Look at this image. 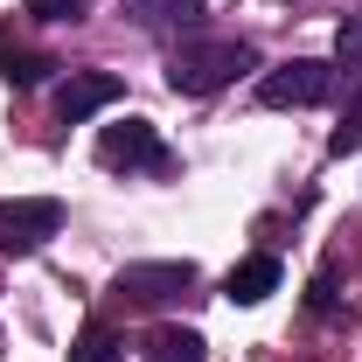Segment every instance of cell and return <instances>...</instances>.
Masks as SVG:
<instances>
[{"instance_id": "6da1fadb", "label": "cell", "mask_w": 362, "mask_h": 362, "mask_svg": "<svg viewBox=\"0 0 362 362\" xmlns=\"http://www.w3.org/2000/svg\"><path fill=\"white\" fill-rule=\"evenodd\" d=\"M244 70H258V49L251 42H181L175 56H168V90L209 98V90H223L230 77H244Z\"/></svg>"}, {"instance_id": "7a4b0ae2", "label": "cell", "mask_w": 362, "mask_h": 362, "mask_svg": "<svg viewBox=\"0 0 362 362\" xmlns=\"http://www.w3.org/2000/svg\"><path fill=\"white\" fill-rule=\"evenodd\" d=\"M334 63H320V56H293V63H279L258 77V105L272 112H307V105H327L334 98Z\"/></svg>"}, {"instance_id": "3957f363", "label": "cell", "mask_w": 362, "mask_h": 362, "mask_svg": "<svg viewBox=\"0 0 362 362\" xmlns=\"http://www.w3.org/2000/svg\"><path fill=\"white\" fill-rule=\"evenodd\" d=\"M98 160H105V168H126V175H160V168H175L168 139L153 133L146 119H119V126H105V133H98Z\"/></svg>"}, {"instance_id": "277c9868", "label": "cell", "mask_w": 362, "mask_h": 362, "mask_svg": "<svg viewBox=\"0 0 362 362\" xmlns=\"http://www.w3.org/2000/svg\"><path fill=\"white\" fill-rule=\"evenodd\" d=\"M63 202L56 195H14V202H0V251H42L49 237L63 230Z\"/></svg>"}, {"instance_id": "5b68a950", "label": "cell", "mask_w": 362, "mask_h": 362, "mask_svg": "<svg viewBox=\"0 0 362 362\" xmlns=\"http://www.w3.org/2000/svg\"><path fill=\"white\" fill-rule=\"evenodd\" d=\"M126 84L112 77V70H70L63 84H56V119L63 126H84L90 112H105V105H119Z\"/></svg>"}, {"instance_id": "8992f818", "label": "cell", "mask_w": 362, "mask_h": 362, "mask_svg": "<svg viewBox=\"0 0 362 362\" xmlns=\"http://www.w3.org/2000/svg\"><path fill=\"white\" fill-rule=\"evenodd\" d=\"M188 286H195V265L188 258H160V265H126L119 272V300H139V307L181 300Z\"/></svg>"}, {"instance_id": "52a82bcc", "label": "cell", "mask_w": 362, "mask_h": 362, "mask_svg": "<svg viewBox=\"0 0 362 362\" xmlns=\"http://www.w3.org/2000/svg\"><path fill=\"white\" fill-rule=\"evenodd\" d=\"M272 293H279V258H272V251L230 265V279H223V300H237V307H258V300H272Z\"/></svg>"}, {"instance_id": "ba28073f", "label": "cell", "mask_w": 362, "mask_h": 362, "mask_svg": "<svg viewBox=\"0 0 362 362\" xmlns=\"http://www.w3.org/2000/svg\"><path fill=\"white\" fill-rule=\"evenodd\" d=\"M49 70H63V63H56V56H42V49H21L7 28H0V77H7L14 90H35Z\"/></svg>"}, {"instance_id": "9c48e42d", "label": "cell", "mask_w": 362, "mask_h": 362, "mask_svg": "<svg viewBox=\"0 0 362 362\" xmlns=\"http://www.w3.org/2000/svg\"><path fill=\"white\" fill-rule=\"evenodd\" d=\"M139 362H202V334L195 327H153L146 341H139Z\"/></svg>"}, {"instance_id": "30bf717a", "label": "cell", "mask_w": 362, "mask_h": 362, "mask_svg": "<svg viewBox=\"0 0 362 362\" xmlns=\"http://www.w3.org/2000/svg\"><path fill=\"white\" fill-rule=\"evenodd\" d=\"M133 7L139 28H153V35H168V28H195L202 21V0H126Z\"/></svg>"}, {"instance_id": "8fae6325", "label": "cell", "mask_w": 362, "mask_h": 362, "mask_svg": "<svg viewBox=\"0 0 362 362\" xmlns=\"http://www.w3.org/2000/svg\"><path fill=\"white\" fill-rule=\"evenodd\" d=\"M126 356V341L105 327V320H84V334L70 341V362H119Z\"/></svg>"}, {"instance_id": "7c38bea8", "label": "cell", "mask_w": 362, "mask_h": 362, "mask_svg": "<svg viewBox=\"0 0 362 362\" xmlns=\"http://www.w3.org/2000/svg\"><path fill=\"white\" fill-rule=\"evenodd\" d=\"M327 153L341 160V153H362V90L349 98V112H341V126L327 133Z\"/></svg>"}, {"instance_id": "4fadbf2b", "label": "cell", "mask_w": 362, "mask_h": 362, "mask_svg": "<svg viewBox=\"0 0 362 362\" xmlns=\"http://www.w3.org/2000/svg\"><path fill=\"white\" fill-rule=\"evenodd\" d=\"M334 70H349V77L362 70V14H349L341 35H334Z\"/></svg>"}, {"instance_id": "5bb4252c", "label": "cell", "mask_w": 362, "mask_h": 362, "mask_svg": "<svg viewBox=\"0 0 362 362\" xmlns=\"http://www.w3.org/2000/svg\"><path fill=\"white\" fill-rule=\"evenodd\" d=\"M90 0H21V14H35V21H77Z\"/></svg>"}, {"instance_id": "9a60e30c", "label": "cell", "mask_w": 362, "mask_h": 362, "mask_svg": "<svg viewBox=\"0 0 362 362\" xmlns=\"http://www.w3.org/2000/svg\"><path fill=\"white\" fill-rule=\"evenodd\" d=\"M307 307H314V314H334V279H327V272L314 279V293H307Z\"/></svg>"}]
</instances>
